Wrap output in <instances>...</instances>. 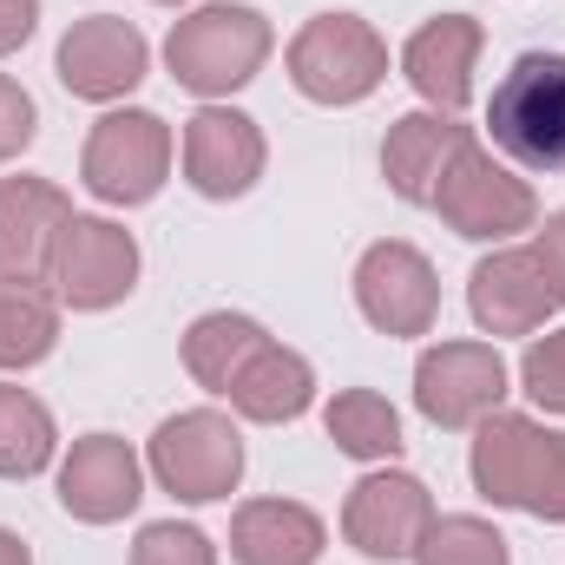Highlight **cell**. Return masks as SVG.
Instances as JSON below:
<instances>
[{
  "mask_svg": "<svg viewBox=\"0 0 565 565\" xmlns=\"http://www.w3.org/2000/svg\"><path fill=\"white\" fill-rule=\"evenodd\" d=\"M355 309L382 329V335H427L434 316H440V282L415 244L388 237V244H369L362 264H355Z\"/></svg>",
  "mask_w": 565,
  "mask_h": 565,
  "instance_id": "11",
  "label": "cell"
},
{
  "mask_svg": "<svg viewBox=\"0 0 565 565\" xmlns=\"http://www.w3.org/2000/svg\"><path fill=\"white\" fill-rule=\"evenodd\" d=\"M151 473H158L164 493H178L191 507L224 500L244 480V434H237L231 415H217V408L171 415V422L151 434Z\"/></svg>",
  "mask_w": 565,
  "mask_h": 565,
  "instance_id": "6",
  "label": "cell"
},
{
  "mask_svg": "<svg viewBox=\"0 0 565 565\" xmlns=\"http://www.w3.org/2000/svg\"><path fill=\"white\" fill-rule=\"evenodd\" d=\"M467 473H473V487L493 507H513V513L565 526V434L559 427H540L533 415L493 408L473 427Z\"/></svg>",
  "mask_w": 565,
  "mask_h": 565,
  "instance_id": "1",
  "label": "cell"
},
{
  "mask_svg": "<svg viewBox=\"0 0 565 565\" xmlns=\"http://www.w3.org/2000/svg\"><path fill=\"white\" fill-rule=\"evenodd\" d=\"M309 402H316V369H309L296 349H282V342H264V349L250 355V369L231 382V408H237L244 422H264V427L302 422Z\"/></svg>",
  "mask_w": 565,
  "mask_h": 565,
  "instance_id": "20",
  "label": "cell"
},
{
  "mask_svg": "<svg viewBox=\"0 0 565 565\" xmlns=\"http://www.w3.org/2000/svg\"><path fill=\"white\" fill-rule=\"evenodd\" d=\"M427 520H434V500H427V487L415 473H395V467H382V473H362L355 487H349V507H342V540L362 553V559H415V546H422Z\"/></svg>",
  "mask_w": 565,
  "mask_h": 565,
  "instance_id": "10",
  "label": "cell"
},
{
  "mask_svg": "<svg viewBox=\"0 0 565 565\" xmlns=\"http://www.w3.org/2000/svg\"><path fill=\"white\" fill-rule=\"evenodd\" d=\"M132 565H217L211 533L198 526H178V520H151L132 546Z\"/></svg>",
  "mask_w": 565,
  "mask_h": 565,
  "instance_id": "26",
  "label": "cell"
},
{
  "mask_svg": "<svg viewBox=\"0 0 565 565\" xmlns=\"http://www.w3.org/2000/svg\"><path fill=\"white\" fill-rule=\"evenodd\" d=\"M434 211H440V224H447L454 237L500 244V237H513V231H533L540 198H533V184H526L513 164H500L487 145L473 139L454 164H447V178H440V191H434Z\"/></svg>",
  "mask_w": 565,
  "mask_h": 565,
  "instance_id": "5",
  "label": "cell"
},
{
  "mask_svg": "<svg viewBox=\"0 0 565 565\" xmlns=\"http://www.w3.org/2000/svg\"><path fill=\"white\" fill-rule=\"evenodd\" d=\"M415 565H513V553H507V540L487 520H473V513H434L422 546H415Z\"/></svg>",
  "mask_w": 565,
  "mask_h": 565,
  "instance_id": "25",
  "label": "cell"
},
{
  "mask_svg": "<svg viewBox=\"0 0 565 565\" xmlns=\"http://www.w3.org/2000/svg\"><path fill=\"white\" fill-rule=\"evenodd\" d=\"M164 7H178V0H164Z\"/></svg>",
  "mask_w": 565,
  "mask_h": 565,
  "instance_id": "32",
  "label": "cell"
},
{
  "mask_svg": "<svg viewBox=\"0 0 565 565\" xmlns=\"http://www.w3.org/2000/svg\"><path fill=\"white\" fill-rule=\"evenodd\" d=\"M329 440L349 454V460H395L402 454V415L388 408V395H375V388H342L335 402H329Z\"/></svg>",
  "mask_w": 565,
  "mask_h": 565,
  "instance_id": "24",
  "label": "cell"
},
{
  "mask_svg": "<svg viewBox=\"0 0 565 565\" xmlns=\"http://www.w3.org/2000/svg\"><path fill=\"white\" fill-rule=\"evenodd\" d=\"M79 178L99 204H151L171 178V126L158 113H106L86 139L79 158Z\"/></svg>",
  "mask_w": 565,
  "mask_h": 565,
  "instance_id": "7",
  "label": "cell"
},
{
  "mask_svg": "<svg viewBox=\"0 0 565 565\" xmlns=\"http://www.w3.org/2000/svg\"><path fill=\"white\" fill-rule=\"evenodd\" d=\"M480 46H487L480 20L440 13V20H427L422 33L402 46V73H408V86L422 93L434 113H460L473 99V60H480Z\"/></svg>",
  "mask_w": 565,
  "mask_h": 565,
  "instance_id": "18",
  "label": "cell"
},
{
  "mask_svg": "<svg viewBox=\"0 0 565 565\" xmlns=\"http://www.w3.org/2000/svg\"><path fill=\"white\" fill-rule=\"evenodd\" d=\"M264 132L250 113H231V106H204L198 119H184V178L198 198H244L257 178H264Z\"/></svg>",
  "mask_w": 565,
  "mask_h": 565,
  "instance_id": "13",
  "label": "cell"
},
{
  "mask_svg": "<svg viewBox=\"0 0 565 565\" xmlns=\"http://www.w3.org/2000/svg\"><path fill=\"white\" fill-rule=\"evenodd\" d=\"M33 26H40V0H0V53L26 46Z\"/></svg>",
  "mask_w": 565,
  "mask_h": 565,
  "instance_id": "30",
  "label": "cell"
},
{
  "mask_svg": "<svg viewBox=\"0 0 565 565\" xmlns=\"http://www.w3.org/2000/svg\"><path fill=\"white\" fill-rule=\"evenodd\" d=\"M53 66H60V86H66L73 99H99V106H106V99H126L145 79L151 46H145V33L132 20H119V13H86V20L66 26Z\"/></svg>",
  "mask_w": 565,
  "mask_h": 565,
  "instance_id": "12",
  "label": "cell"
},
{
  "mask_svg": "<svg viewBox=\"0 0 565 565\" xmlns=\"http://www.w3.org/2000/svg\"><path fill=\"white\" fill-rule=\"evenodd\" d=\"M473 145V126H460V113H402L382 139V178L402 204H434L447 164Z\"/></svg>",
  "mask_w": 565,
  "mask_h": 565,
  "instance_id": "15",
  "label": "cell"
},
{
  "mask_svg": "<svg viewBox=\"0 0 565 565\" xmlns=\"http://www.w3.org/2000/svg\"><path fill=\"white\" fill-rule=\"evenodd\" d=\"M467 309L487 335H533L559 302L546 289V270L533 250H493L467 277Z\"/></svg>",
  "mask_w": 565,
  "mask_h": 565,
  "instance_id": "17",
  "label": "cell"
},
{
  "mask_svg": "<svg viewBox=\"0 0 565 565\" xmlns=\"http://www.w3.org/2000/svg\"><path fill=\"white\" fill-rule=\"evenodd\" d=\"M33 126H40V113H33V99H26V86L0 73V164L33 145Z\"/></svg>",
  "mask_w": 565,
  "mask_h": 565,
  "instance_id": "28",
  "label": "cell"
},
{
  "mask_svg": "<svg viewBox=\"0 0 565 565\" xmlns=\"http://www.w3.org/2000/svg\"><path fill=\"white\" fill-rule=\"evenodd\" d=\"M0 565H33L26 540H20V533H7V526H0Z\"/></svg>",
  "mask_w": 565,
  "mask_h": 565,
  "instance_id": "31",
  "label": "cell"
},
{
  "mask_svg": "<svg viewBox=\"0 0 565 565\" xmlns=\"http://www.w3.org/2000/svg\"><path fill=\"white\" fill-rule=\"evenodd\" d=\"M53 447H60V434H53L46 402L26 395V388H13V382H0V480L46 473L53 467Z\"/></svg>",
  "mask_w": 565,
  "mask_h": 565,
  "instance_id": "23",
  "label": "cell"
},
{
  "mask_svg": "<svg viewBox=\"0 0 565 565\" xmlns=\"http://www.w3.org/2000/svg\"><path fill=\"white\" fill-rule=\"evenodd\" d=\"M493 145L526 171H565V53H520L487 99Z\"/></svg>",
  "mask_w": 565,
  "mask_h": 565,
  "instance_id": "3",
  "label": "cell"
},
{
  "mask_svg": "<svg viewBox=\"0 0 565 565\" xmlns=\"http://www.w3.org/2000/svg\"><path fill=\"white\" fill-rule=\"evenodd\" d=\"M533 257H540V270H546L553 302H565V211H553V217H546V231L533 237Z\"/></svg>",
  "mask_w": 565,
  "mask_h": 565,
  "instance_id": "29",
  "label": "cell"
},
{
  "mask_svg": "<svg viewBox=\"0 0 565 565\" xmlns=\"http://www.w3.org/2000/svg\"><path fill=\"white\" fill-rule=\"evenodd\" d=\"M277 33L257 7H237V0H211L198 13H184L164 40V66L184 93L198 99H224L237 86H250L270 60Z\"/></svg>",
  "mask_w": 565,
  "mask_h": 565,
  "instance_id": "2",
  "label": "cell"
},
{
  "mask_svg": "<svg viewBox=\"0 0 565 565\" xmlns=\"http://www.w3.org/2000/svg\"><path fill=\"white\" fill-rule=\"evenodd\" d=\"M264 342H270L264 322H250V316H237V309H211V316H198V322L184 329V369H191L198 388L231 395V382L250 369V355H257Z\"/></svg>",
  "mask_w": 565,
  "mask_h": 565,
  "instance_id": "21",
  "label": "cell"
},
{
  "mask_svg": "<svg viewBox=\"0 0 565 565\" xmlns=\"http://www.w3.org/2000/svg\"><path fill=\"white\" fill-rule=\"evenodd\" d=\"M46 282L66 309H113L132 296L139 282V244L132 231H119L113 217H66L60 244H53V264H46Z\"/></svg>",
  "mask_w": 565,
  "mask_h": 565,
  "instance_id": "8",
  "label": "cell"
},
{
  "mask_svg": "<svg viewBox=\"0 0 565 565\" xmlns=\"http://www.w3.org/2000/svg\"><path fill=\"white\" fill-rule=\"evenodd\" d=\"M322 546H329V533L302 500H250L231 520V559L237 565H316Z\"/></svg>",
  "mask_w": 565,
  "mask_h": 565,
  "instance_id": "19",
  "label": "cell"
},
{
  "mask_svg": "<svg viewBox=\"0 0 565 565\" xmlns=\"http://www.w3.org/2000/svg\"><path fill=\"white\" fill-rule=\"evenodd\" d=\"M289 79L316 106H362L388 79V40L362 13H316L289 40Z\"/></svg>",
  "mask_w": 565,
  "mask_h": 565,
  "instance_id": "4",
  "label": "cell"
},
{
  "mask_svg": "<svg viewBox=\"0 0 565 565\" xmlns=\"http://www.w3.org/2000/svg\"><path fill=\"white\" fill-rule=\"evenodd\" d=\"M145 493V467L139 454L119 434H86L73 440V454L60 460V507L86 526H113L139 507Z\"/></svg>",
  "mask_w": 565,
  "mask_h": 565,
  "instance_id": "14",
  "label": "cell"
},
{
  "mask_svg": "<svg viewBox=\"0 0 565 565\" xmlns=\"http://www.w3.org/2000/svg\"><path fill=\"white\" fill-rule=\"evenodd\" d=\"M507 402V362L493 342H434L415 362V408L434 427H480Z\"/></svg>",
  "mask_w": 565,
  "mask_h": 565,
  "instance_id": "9",
  "label": "cell"
},
{
  "mask_svg": "<svg viewBox=\"0 0 565 565\" xmlns=\"http://www.w3.org/2000/svg\"><path fill=\"white\" fill-rule=\"evenodd\" d=\"M60 342V296L46 282L0 277V369H33Z\"/></svg>",
  "mask_w": 565,
  "mask_h": 565,
  "instance_id": "22",
  "label": "cell"
},
{
  "mask_svg": "<svg viewBox=\"0 0 565 565\" xmlns=\"http://www.w3.org/2000/svg\"><path fill=\"white\" fill-rule=\"evenodd\" d=\"M66 217L73 204L53 178H0V277L46 282Z\"/></svg>",
  "mask_w": 565,
  "mask_h": 565,
  "instance_id": "16",
  "label": "cell"
},
{
  "mask_svg": "<svg viewBox=\"0 0 565 565\" xmlns=\"http://www.w3.org/2000/svg\"><path fill=\"white\" fill-rule=\"evenodd\" d=\"M520 382H526V395H533L546 415H565V329H546V335L520 355Z\"/></svg>",
  "mask_w": 565,
  "mask_h": 565,
  "instance_id": "27",
  "label": "cell"
}]
</instances>
